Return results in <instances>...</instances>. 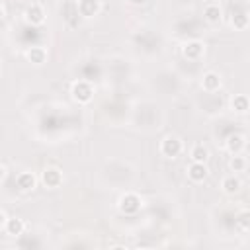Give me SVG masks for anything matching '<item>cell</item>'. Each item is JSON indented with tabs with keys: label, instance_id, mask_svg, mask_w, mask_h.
Instances as JSON below:
<instances>
[{
	"label": "cell",
	"instance_id": "9a60e30c",
	"mask_svg": "<svg viewBox=\"0 0 250 250\" xmlns=\"http://www.w3.org/2000/svg\"><path fill=\"white\" fill-rule=\"evenodd\" d=\"M45 57H47V53H45L43 47H31V49L27 51V59H29L31 62H35V64L45 62Z\"/></svg>",
	"mask_w": 250,
	"mask_h": 250
},
{
	"label": "cell",
	"instance_id": "8992f818",
	"mask_svg": "<svg viewBox=\"0 0 250 250\" xmlns=\"http://www.w3.org/2000/svg\"><path fill=\"white\" fill-rule=\"evenodd\" d=\"M98 10H100V2L98 0H78V12H80V16L92 18V16L98 14Z\"/></svg>",
	"mask_w": 250,
	"mask_h": 250
},
{
	"label": "cell",
	"instance_id": "7a4b0ae2",
	"mask_svg": "<svg viewBox=\"0 0 250 250\" xmlns=\"http://www.w3.org/2000/svg\"><path fill=\"white\" fill-rule=\"evenodd\" d=\"M92 94H94V90H92V86L88 82L80 80V82H74L72 84V96H74V100H78V102H90L92 100Z\"/></svg>",
	"mask_w": 250,
	"mask_h": 250
},
{
	"label": "cell",
	"instance_id": "277c9868",
	"mask_svg": "<svg viewBox=\"0 0 250 250\" xmlns=\"http://www.w3.org/2000/svg\"><path fill=\"white\" fill-rule=\"evenodd\" d=\"M139 203H141V199H139L135 193H125V195L119 199V209H121L123 213H135V211L139 209Z\"/></svg>",
	"mask_w": 250,
	"mask_h": 250
},
{
	"label": "cell",
	"instance_id": "5bb4252c",
	"mask_svg": "<svg viewBox=\"0 0 250 250\" xmlns=\"http://www.w3.org/2000/svg\"><path fill=\"white\" fill-rule=\"evenodd\" d=\"M6 230H8V234H12V236H18V234H21L23 232V221L21 219H6Z\"/></svg>",
	"mask_w": 250,
	"mask_h": 250
},
{
	"label": "cell",
	"instance_id": "9c48e42d",
	"mask_svg": "<svg viewBox=\"0 0 250 250\" xmlns=\"http://www.w3.org/2000/svg\"><path fill=\"white\" fill-rule=\"evenodd\" d=\"M201 86H203L207 92H215V90L221 88V76H219L217 72H207V74H203Z\"/></svg>",
	"mask_w": 250,
	"mask_h": 250
},
{
	"label": "cell",
	"instance_id": "44dd1931",
	"mask_svg": "<svg viewBox=\"0 0 250 250\" xmlns=\"http://www.w3.org/2000/svg\"><path fill=\"white\" fill-rule=\"evenodd\" d=\"M2 180H4V168L0 166V182H2Z\"/></svg>",
	"mask_w": 250,
	"mask_h": 250
},
{
	"label": "cell",
	"instance_id": "d6986e66",
	"mask_svg": "<svg viewBox=\"0 0 250 250\" xmlns=\"http://www.w3.org/2000/svg\"><path fill=\"white\" fill-rule=\"evenodd\" d=\"M2 225H6V217H4V213L0 211V227H2Z\"/></svg>",
	"mask_w": 250,
	"mask_h": 250
},
{
	"label": "cell",
	"instance_id": "ba28073f",
	"mask_svg": "<svg viewBox=\"0 0 250 250\" xmlns=\"http://www.w3.org/2000/svg\"><path fill=\"white\" fill-rule=\"evenodd\" d=\"M203 18H205L209 23H219V21H221V8H219V4H215V2L205 4V8H203Z\"/></svg>",
	"mask_w": 250,
	"mask_h": 250
},
{
	"label": "cell",
	"instance_id": "52a82bcc",
	"mask_svg": "<svg viewBox=\"0 0 250 250\" xmlns=\"http://www.w3.org/2000/svg\"><path fill=\"white\" fill-rule=\"evenodd\" d=\"M61 182H62V176H61V172L57 168H47L43 172V184L47 188H59Z\"/></svg>",
	"mask_w": 250,
	"mask_h": 250
},
{
	"label": "cell",
	"instance_id": "2e32d148",
	"mask_svg": "<svg viewBox=\"0 0 250 250\" xmlns=\"http://www.w3.org/2000/svg\"><path fill=\"white\" fill-rule=\"evenodd\" d=\"M242 146H244V137H242V135H230V137H229L227 148H229L232 154H236L238 150H242Z\"/></svg>",
	"mask_w": 250,
	"mask_h": 250
},
{
	"label": "cell",
	"instance_id": "30bf717a",
	"mask_svg": "<svg viewBox=\"0 0 250 250\" xmlns=\"http://www.w3.org/2000/svg\"><path fill=\"white\" fill-rule=\"evenodd\" d=\"M201 55H203V43H199V41H189V43L184 47V57H186V59L195 61V59H199Z\"/></svg>",
	"mask_w": 250,
	"mask_h": 250
},
{
	"label": "cell",
	"instance_id": "ffe728a7",
	"mask_svg": "<svg viewBox=\"0 0 250 250\" xmlns=\"http://www.w3.org/2000/svg\"><path fill=\"white\" fill-rule=\"evenodd\" d=\"M129 2H131V4H145L146 0H129Z\"/></svg>",
	"mask_w": 250,
	"mask_h": 250
},
{
	"label": "cell",
	"instance_id": "5b68a950",
	"mask_svg": "<svg viewBox=\"0 0 250 250\" xmlns=\"http://www.w3.org/2000/svg\"><path fill=\"white\" fill-rule=\"evenodd\" d=\"M25 20H27L29 23H33V25L43 23V20H45V12H43V8H41L39 4H31V6L25 10Z\"/></svg>",
	"mask_w": 250,
	"mask_h": 250
},
{
	"label": "cell",
	"instance_id": "7c38bea8",
	"mask_svg": "<svg viewBox=\"0 0 250 250\" xmlns=\"http://www.w3.org/2000/svg\"><path fill=\"white\" fill-rule=\"evenodd\" d=\"M221 186H223V189H225L227 193H236V191L240 189L242 182H240V178H238V176H234V174H232V176H227V178L223 180V184H221Z\"/></svg>",
	"mask_w": 250,
	"mask_h": 250
},
{
	"label": "cell",
	"instance_id": "6da1fadb",
	"mask_svg": "<svg viewBox=\"0 0 250 250\" xmlns=\"http://www.w3.org/2000/svg\"><path fill=\"white\" fill-rule=\"evenodd\" d=\"M160 152L164 156H168V158H176L182 152V141L178 137H174V135L164 137L162 143H160Z\"/></svg>",
	"mask_w": 250,
	"mask_h": 250
},
{
	"label": "cell",
	"instance_id": "3957f363",
	"mask_svg": "<svg viewBox=\"0 0 250 250\" xmlns=\"http://www.w3.org/2000/svg\"><path fill=\"white\" fill-rule=\"evenodd\" d=\"M209 170L205 166V162H191L189 168H188V176L193 180V182H203L207 178Z\"/></svg>",
	"mask_w": 250,
	"mask_h": 250
},
{
	"label": "cell",
	"instance_id": "8fae6325",
	"mask_svg": "<svg viewBox=\"0 0 250 250\" xmlns=\"http://www.w3.org/2000/svg\"><path fill=\"white\" fill-rule=\"evenodd\" d=\"M18 188L27 191V189H33L35 188V176L31 172H21L18 176Z\"/></svg>",
	"mask_w": 250,
	"mask_h": 250
},
{
	"label": "cell",
	"instance_id": "4fadbf2b",
	"mask_svg": "<svg viewBox=\"0 0 250 250\" xmlns=\"http://www.w3.org/2000/svg\"><path fill=\"white\" fill-rule=\"evenodd\" d=\"M189 156H191V160L193 162H205L207 160V156H209V150L203 146V145H193L191 146V150H189Z\"/></svg>",
	"mask_w": 250,
	"mask_h": 250
},
{
	"label": "cell",
	"instance_id": "e0dca14e",
	"mask_svg": "<svg viewBox=\"0 0 250 250\" xmlns=\"http://www.w3.org/2000/svg\"><path fill=\"white\" fill-rule=\"evenodd\" d=\"M230 104H232V109L238 111V113H244V111L248 109V100H246V96H234Z\"/></svg>",
	"mask_w": 250,
	"mask_h": 250
},
{
	"label": "cell",
	"instance_id": "7402d4cb",
	"mask_svg": "<svg viewBox=\"0 0 250 250\" xmlns=\"http://www.w3.org/2000/svg\"><path fill=\"white\" fill-rule=\"evenodd\" d=\"M0 20H2V8H0Z\"/></svg>",
	"mask_w": 250,
	"mask_h": 250
},
{
	"label": "cell",
	"instance_id": "ac0fdd59",
	"mask_svg": "<svg viewBox=\"0 0 250 250\" xmlns=\"http://www.w3.org/2000/svg\"><path fill=\"white\" fill-rule=\"evenodd\" d=\"M229 166H230V170H234V172H242V170L246 168V158H244V156H240V154L236 152V154L230 158Z\"/></svg>",
	"mask_w": 250,
	"mask_h": 250
}]
</instances>
